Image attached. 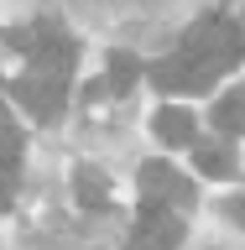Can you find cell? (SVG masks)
I'll return each mask as SVG.
<instances>
[{
    "instance_id": "cell-1",
    "label": "cell",
    "mask_w": 245,
    "mask_h": 250,
    "mask_svg": "<svg viewBox=\"0 0 245 250\" xmlns=\"http://www.w3.org/2000/svg\"><path fill=\"white\" fill-rule=\"evenodd\" d=\"M183 58H193L203 68V73H230V68H240L245 62V31L235 26L230 16H199L193 26L183 31V47H178Z\"/></svg>"
},
{
    "instance_id": "cell-2",
    "label": "cell",
    "mask_w": 245,
    "mask_h": 250,
    "mask_svg": "<svg viewBox=\"0 0 245 250\" xmlns=\"http://www.w3.org/2000/svg\"><path fill=\"white\" fill-rule=\"evenodd\" d=\"M11 42L31 58V73H37V78H58V83H68V73H73V62H78V47H73L68 31L31 26V31H11Z\"/></svg>"
},
{
    "instance_id": "cell-3",
    "label": "cell",
    "mask_w": 245,
    "mask_h": 250,
    "mask_svg": "<svg viewBox=\"0 0 245 250\" xmlns=\"http://www.w3.org/2000/svg\"><path fill=\"white\" fill-rule=\"evenodd\" d=\"M183 245V219L167 203H146L136 219V234H131V250H178Z\"/></svg>"
},
{
    "instance_id": "cell-4",
    "label": "cell",
    "mask_w": 245,
    "mask_h": 250,
    "mask_svg": "<svg viewBox=\"0 0 245 250\" xmlns=\"http://www.w3.org/2000/svg\"><path fill=\"white\" fill-rule=\"evenodd\" d=\"M11 99H16V104H26L37 120H58L63 104H68V83L26 73V78H16V83H11Z\"/></svg>"
},
{
    "instance_id": "cell-5",
    "label": "cell",
    "mask_w": 245,
    "mask_h": 250,
    "mask_svg": "<svg viewBox=\"0 0 245 250\" xmlns=\"http://www.w3.org/2000/svg\"><path fill=\"white\" fill-rule=\"evenodd\" d=\"M141 198L183 208V203H193V183H188L178 167H167V162H146V167H141Z\"/></svg>"
},
{
    "instance_id": "cell-6",
    "label": "cell",
    "mask_w": 245,
    "mask_h": 250,
    "mask_svg": "<svg viewBox=\"0 0 245 250\" xmlns=\"http://www.w3.org/2000/svg\"><path fill=\"white\" fill-rule=\"evenodd\" d=\"M152 83L167 94H209L214 89V73H203L193 58H183V52H172V58L152 62Z\"/></svg>"
},
{
    "instance_id": "cell-7",
    "label": "cell",
    "mask_w": 245,
    "mask_h": 250,
    "mask_svg": "<svg viewBox=\"0 0 245 250\" xmlns=\"http://www.w3.org/2000/svg\"><path fill=\"white\" fill-rule=\"evenodd\" d=\"M193 162H199V172L214 177V183H230L235 172H240L235 146H224V141H193Z\"/></svg>"
},
{
    "instance_id": "cell-8",
    "label": "cell",
    "mask_w": 245,
    "mask_h": 250,
    "mask_svg": "<svg viewBox=\"0 0 245 250\" xmlns=\"http://www.w3.org/2000/svg\"><path fill=\"white\" fill-rule=\"evenodd\" d=\"M152 130H156V141H162V146H193V130H199V125H193V115H188V109H178V104H162L152 115Z\"/></svg>"
},
{
    "instance_id": "cell-9",
    "label": "cell",
    "mask_w": 245,
    "mask_h": 250,
    "mask_svg": "<svg viewBox=\"0 0 245 250\" xmlns=\"http://www.w3.org/2000/svg\"><path fill=\"white\" fill-rule=\"evenodd\" d=\"M73 198H78V208H105L110 203V177L99 167H78L73 172Z\"/></svg>"
},
{
    "instance_id": "cell-10",
    "label": "cell",
    "mask_w": 245,
    "mask_h": 250,
    "mask_svg": "<svg viewBox=\"0 0 245 250\" xmlns=\"http://www.w3.org/2000/svg\"><path fill=\"white\" fill-rule=\"evenodd\" d=\"M214 130H224V136H245V83L230 89L214 104Z\"/></svg>"
},
{
    "instance_id": "cell-11",
    "label": "cell",
    "mask_w": 245,
    "mask_h": 250,
    "mask_svg": "<svg viewBox=\"0 0 245 250\" xmlns=\"http://www.w3.org/2000/svg\"><path fill=\"white\" fill-rule=\"evenodd\" d=\"M136 78H141V62L131 58V52H110V78H105L110 94H131Z\"/></svg>"
},
{
    "instance_id": "cell-12",
    "label": "cell",
    "mask_w": 245,
    "mask_h": 250,
    "mask_svg": "<svg viewBox=\"0 0 245 250\" xmlns=\"http://www.w3.org/2000/svg\"><path fill=\"white\" fill-rule=\"evenodd\" d=\"M16 156H21V125L11 120V109L0 99V162H16Z\"/></svg>"
},
{
    "instance_id": "cell-13",
    "label": "cell",
    "mask_w": 245,
    "mask_h": 250,
    "mask_svg": "<svg viewBox=\"0 0 245 250\" xmlns=\"http://www.w3.org/2000/svg\"><path fill=\"white\" fill-rule=\"evenodd\" d=\"M16 198V162H0V208H11Z\"/></svg>"
},
{
    "instance_id": "cell-14",
    "label": "cell",
    "mask_w": 245,
    "mask_h": 250,
    "mask_svg": "<svg viewBox=\"0 0 245 250\" xmlns=\"http://www.w3.org/2000/svg\"><path fill=\"white\" fill-rule=\"evenodd\" d=\"M224 214H230V219H235V224H240V229H245V193H235V198H230V203H224Z\"/></svg>"
}]
</instances>
